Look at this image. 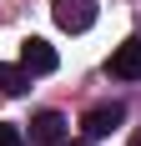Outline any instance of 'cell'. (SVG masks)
I'll return each mask as SVG.
<instances>
[{"instance_id":"3","label":"cell","mask_w":141,"mask_h":146,"mask_svg":"<svg viewBox=\"0 0 141 146\" xmlns=\"http://www.w3.org/2000/svg\"><path fill=\"white\" fill-rule=\"evenodd\" d=\"M20 66H25L30 76H51V71L61 66V60H56V45L41 40V35H30V40L20 45Z\"/></svg>"},{"instance_id":"7","label":"cell","mask_w":141,"mask_h":146,"mask_svg":"<svg viewBox=\"0 0 141 146\" xmlns=\"http://www.w3.org/2000/svg\"><path fill=\"white\" fill-rule=\"evenodd\" d=\"M0 146H25V136H20V126H5V121H0Z\"/></svg>"},{"instance_id":"4","label":"cell","mask_w":141,"mask_h":146,"mask_svg":"<svg viewBox=\"0 0 141 146\" xmlns=\"http://www.w3.org/2000/svg\"><path fill=\"white\" fill-rule=\"evenodd\" d=\"M121 121H126V106H121V101H106V106H91L81 126H86V136H111Z\"/></svg>"},{"instance_id":"9","label":"cell","mask_w":141,"mask_h":146,"mask_svg":"<svg viewBox=\"0 0 141 146\" xmlns=\"http://www.w3.org/2000/svg\"><path fill=\"white\" fill-rule=\"evenodd\" d=\"M70 146H91V141H70Z\"/></svg>"},{"instance_id":"2","label":"cell","mask_w":141,"mask_h":146,"mask_svg":"<svg viewBox=\"0 0 141 146\" xmlns=\"http://www.w3.org/2000/svg\"><path fill=\"white\" fill-rule=\"evenodd\" d=\"M111 76L116 81H141V35H126L111 50Z\"/></svg>"},{"instance_id":"1","label":"cell","mask_w":141,"mask_h":146,"mask_svg":"<svg viewBox=\"0 0 141 146\" xmlns=\"http://www.w3.org/2000/svg\"><path fill=\"white\" fill-rule=\"evenodd\" d=\"M51 15H56V25H61V30L81 35V30L96 25V0H51Z\"/></svg>"},{"instance_id":"5","label":"cell","mask_w":141,"mask_h":146,"mask_svg":"<svg viewBox=\"0 0 141 146\" xmlns=\"http://www.w3.org/2000/svg\"><path fill=\"white\" fill-rule=\"evenodd\" d=\"M61 141H66V116L61 111L30 116V146H61Z\"/></svg>"},{"instance_id":"8","label":"cell","mask_w":141,"mask_h":146,"mask_svg":"<svg viewBox=\"0 0 141 146\" xmlns=\"http://www.w3.org/2000/svg\"><path fill=\"white\" fill-rule=\"evenodd\" d=\"M131 146H141V131H136V136H131Z\"/></svg>"},{"instance_id":"6","label":"cell","mask_w":141,"mask_h":146,"mask_svg":"<svg viewBox=\"0 0 141 146\" xmlns=\"http://www.w3.org/2000/svg\"><path fill=\"white\" fill-rule=\"evenodd\" d=\"M25 86H30L25 66H0V91H5V96H25Z\"/></svg>"}]
</instances>
